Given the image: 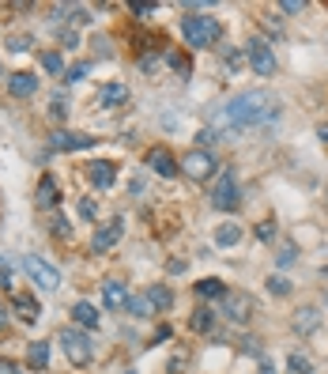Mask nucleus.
Instances as JSON below:
<instances>
[{
	"instance_id": "79ce46f5",
	"label": "nucleus",
	"mask_w": 328,
	"mask_h": 374,
	"mask_svg": "<svg viewBox=\"0 0 328 374\" xmlns=\"http://www.w3.org/2000/svg\"><path fill=\"white\" fill-rule=\"evenodd\" d=\"M61 38H65V46H68V50H76V42H79V38H76V30H65Z\"/></svg>"
},
{
	"instance_id": "c9c22d12",
	"label": "nucleus",
	"mask_w": 328,
	"mask_h": 374,
	"mask_svg": "<svg viewBox=\"0 0 328 374\" xmlns=\"http://www.w3.org/2000/svg\"><path fill=\"white\" fill-rule=\"evenodd\" d=\"M283 12H291V15H298V12H306V0H283Z\"/></svg>"
},
{
	"instance_id": "f3484780",
	"label": "nucleus",
	"mask_w": 328,
	"mask_h": 374,
	"mask_svg": "<svg viewBox=\"0 0 328 374\" xmlns=\"http://www.w3.org/2000/svg\"><path fill=\"white\" fill-rule=\"evenodd\" d=\"M125 99H129V87H125V83H106V87L99 91V106H102V110L121 106Z\"/></svg>"
},
{
	"instance_id": "72a5a7b5",
	"label": "nucleus",
	"mask_w": 328,
	"mask_h": 374,
	"mask_svg": "<svg viewBox=\"0 0 328 374\" xmlns=\"http://www.w3.org/2000/svg\"><path fill=\"white\" fill-rule=\"evenodd\" d=\"M50 230H53V235H61V238H65V235H68V219L57 212V216H53V224H50Z\"/></svg>"
},
{
	"instance_id": "1a4fd4ad",
	"label": "nucleus",
	"mask_w": 328,
	"mask_h": 374,
	"mask_svg": "<svg viewBox=\"0 0 328 374\" xmlns=\"http://www.w3.org/2000/svg\"><path fill=\"white\" fill-rule=\"evenodd\" d=\"M249 65L257 76H271L276 72V53L268 50V42H260V38H253L249 42Z\"/></svg>"
},
{
	"instance_id": "412c9836",
	"label": "nucleus",
	"mask_w": 328,
	"mask_h": 374,
	"mask_svg": "<svg viewBox=\"0 0 328 374\" xmlns=\"http://www.w3.org/2000/svg\"><path fill=\"white\" fill-rule=\"evenodd\" d=\"M147 302H151V310H170L174 306V291L163 288V284H155V288H147Z\"/></svg>"
},
{
	"instance_id": "c85d7f7f",
	"label": "nucleus",
	"mask_w": 328,
	"mask_h": 374,
	"mask_svg": "<svg viewBox=\"0 0 328 374\" xmlns=\"http://www.w3.org/2000/svg\"><path fill=\"white\" fill-rule=\"evenodd\" d=\"M268 291H271V295H279V299H283V295H291V284H287L283 276H271V280H268Z\"/></svg>"
},
{
	"instance_id": "a18cd8bd",
	"label": "nucleus",
	"mask_w": 328,
	"mask_h": 374,
	"mask_svg": "<svg viewBox=\"0 0 328 374\" xmlns=\"http://www.w3.org/2000/svg\"><path fill=\"white\" fill-rule=\"evenodd\" d=\"M8 322V310H4V302H0V325H4Z\"/></svg>"
},
{
	"instance_id": "6ab92c4d",
	"label": "nucleus",
	"mask_w": 328,
	"mask_h": 374,
	"mask_svg": "<svg viewBox=\"0 0 328 374\" xmlns=\"http://www.w3.org/2000/svg\"><path fill=\"white\" fill-rule=\"evenodd\" d=\"M72 322L83 325V329H94V325H99V310H94L91 302H76V306H72Z\"/></svg>"
},
{
	"instance_id": "6e6552de",
	"label": "nucleus",
	"mask_w": 328,
	"mask_h": 374,
	"mask_svg": "<svg viewBox=\"0 0 328 374\" xmlns=\"http://www.w3.org/2000/svg\"><path fill=\"white\" fill-rule=\"evenodd\" d=\"M223 310H227V317L234 325H245L253 317V299L242 295V291H238V295H234V291H227V295H223Z\"/></svg>"
},
{
	"instance_id": "e433bc0d",
	"label": "nucleus",
	"mask_w": 328,
	"mask_h": 374,
	"mask_svg": "<svg viewBox=\"0 0 328 374\" xmlns=\"http://www.w3.org/2000/svg\"><path fill=\"white\" fill-rule=\"evenodd\" d=\"M257 238H260V242H268V238H276V227H271V224H260V227H257Z\"/></svg>"
},
{
	"instance_id": "ea45409f",
	"label": "nucleus",
	"mask_w": 328,
	"mask_h": 374,
	"mask_svg": "<svg viewBox=\"0 0 328 374\" xmlns=\"http://www.w3.org/2000/svg\"><path fill=\"white\" fill-rule=\"evenodd\" d=\"M50 114H53V117H57V121H61V117H65V102H61V99H53Z\"/></svg>"
},
{
	"instance_id": "4468645a",
	"label": "nucleus",
	"mask_w": 328,
	"mask_h": 374,
	"mask_svg": "<svg viewBox=\"0 0 328 374\" xmlns=\"http://www.w3.org/2000/svg\"><path fill=\"white\" fill-rule=\"evenodd\" d=\"M34 201H38V208H57L61 189H57V178H53V174H42V181H38V189H34Z\"/></svg>"
},
{
	"instance_id": "bb28decb",
	"label": "nucleus",
	"mask_w": 328,
	"mask_h": 374,
	"mask_svg": "<svg viewBox=\"0 0 328 374\" xmlns=\"http://www.w3.org/2000/svg\"><path fill=\"white\" fill-rule=\"evenodd\" d=\"M125 310H129V314H136V317H143V314H155V310H151V302H147V295H140V299H129V306H125Z\"/></svg>"
},
{
	"instance_id": "a211bd4d",
	"label": "nucleus",
	"mask_w": 328,
	"mask_h": 374,
	"mask_svg": "<svg viewBox=\"0 0 328 374\" xmlns=\"http://www.w3.org/2000/svg\"><path fill=\"white\" fill-rule=\"evenodd\" d=\"M15 314H19V322H23V325H34L42 310H38V302L30 299V295H15Z\"/></svg>"
},
{
	"instance_id": "5701e85b",
	"label": "nucleus",
	"mask_w": 328,
	"mask_h": 374,
	"mask_svg": "<svg viewBox=\"0 0 328 374\" xmlns=\"http://www.w3.org/2000/svg\"><path fill=\"white\" fill-rule=\"evenodd\" d=\"M238 238H242V227L238 224H219V230H215V242L227 250V246H238Z\"/></svg>"
},
{
	"instance_id": "b1692460",
	"label": "nucleus",
	"mask_w": 328,
	"mask_h": 374,
	"mask_svg": "<svg viewBox=\"0 0 328 374\" xmlns=\"http://www.w3.org/2000/svg\"><path fill=\"white\" fill-rule=\"evenodd\" d=\"M189 325H193L196 333H212V329H215V310H204V306H200Z\"/></svg>"
},
{
	"instance_id": "49530a36",
	"label": "nucleus",
	"mask_w": 328,
	"mask_h": 374,
	"mask_svg": "<svg viewBox=\"0 0 328 374\" xmlns=\"http://www.w3.org/2000/svg\"><path fill=\"white\" fill-rule=\"evenodd\" d=\"M0 76H4V65H0Z\"/></svg>"
},
{
	"instance_id": "f257e3e1",
	"label": "nucleus",
	"mask_w": 328,
	"mask_h": 374,
	"mask_svg": "<svg viewBox=\"0 0 328 374\" xmlns=\"http://www.w3.org/2000/svg\"><path fill=\"white\" fill-rule=\"evenodd\" d=\"M268 114H271L268 95L264 91H242L215 114V125H227V129H253V125L268 121Z\"/></svg>"
},
{
	"instance_id": "c03bdc74",
	"label": "nucleus",
	"mask_w": 328,
	"mask_h": 374,
	"mask_svg": "<svg viewBox=\"0 0 328 374\" xmlns=\"http://www.w3.org/2000/svg\"><path fill=\"white\" fill-rule=\"evenodd\" d=\"M317 137H321V144L328 148V125H325V129H321V132H317Z\"/></svg>"
},
{
	"instance_id": "f8f14e48",
	"label": "nucleus",
	"mask_w": 328,
	"mask_h": 374,
	"mask_svg": "<svg viewBox=\"0 0 328 374\" xmlns=\"http://www.w3.org/2000/svg\"><path fill=\"white\" fill-rule=\"evenodd\" d=\"M50 148L53 151H83V148H94V137H79V132L61 129V132H53Z\"/></svg>"
},
{
	"instance_id": "4c0bfd02",
	"label": "nucleus",
	"mask_w": 328,
	"mask_h": 374,
	"mask_svg": "<svg viewBox=\"0 0 328 374\" xmlns=\"http://www.w3.org/2000/svg\"><path fill=\"white\" fill-rule=\"evenodd\" d=\"M129 8H132V12H136V15H151V12H155V4H140V0H132V4H129Z\"/></svg>"
},
{
	"instance_id": "58836bf2",
	"label": "nucleus",
	"mask_w": 328,
	"mask_h": 374,
	"mask_svg": "<svg viewBox=\"0 0 328 374\" xmlns=\"http://www.w3.org/2000/svg\"><path fill=\"white\" fill-rule=\"evenodd\" d=\"M166 273H178V276H181V273H185V261H181V257H174L170 265H166Z\"/></svg>"
},
{
	"instance_id": "39448f33",
	"label": "nucleus",
	"mask_w": 328,
	"mask_h": 374,
	"mask_svg": "<svg viewBox=\"0 0 328 374\" xmlns=\"http://www.w3.org/2000/svg\"><path fill=\"white\" fill-rule=\"evenodd\" d=\"M23 268H27V276L38 284V288H45V291H57L61 288V273L50 265L45 257H34V253H27L23 257Z\"/></svg>"
},
{
	"instance_id": "20e7f679",
	"label": "nucleus",
	"mask_w": 328,
	"mask_h": 374,
	"mask_svg": "<svg viewBox=\"0 0 328 374\" xmlns=\"http://www.w3.org/2000/svg\"><path fill=\"white\" fill-rule=\"evenodd\" d=\"M212 208H219V212H230V208H238V174L230 170H219V178H215V186H212Z\"/></svg>"
},
{
	"instance_id": "dca6fc26",
	"label": "nucleus",
	"mask_w": 328,
	"mask_h": 374,
	"mask_svg": "<svg viewBox=\"0 0 328 374\" xmlns=\"http://www.w3.org/2000/svg\"><path fill=\"white\" fill-rule=\"evenodd\" d=\"M321 329V310L317 306H298V314H294V333L298 337H309V333Z\"/></svg>"
},
{
	"instance_id": "9d476101",
	"label": "nucleus",
	"mask_w": 328,
	"mask_h": 374,
	"mask_svg": "<svg viewBox=\"0 0 328 374\" xmlns=\"http://www.w3.org/2000/svg\"><path fill=\"white\" fill-rule=\"evenodd\" d=\"M147 166L158 174V178H174V174L181 170V166H178V159H174L166 148H151V151H147Z\"/></svg>"
},
{
	"instance_id": "f03ea898",
	"label": "nucleus",
	"mask_w": 328,
	"mask_h": 374,
	"mask_svg": "<svg viewBox=\"0 0 328 374\" xmlns=\"http://www.w3.org/2000/svg\"><path fill=\"white\" fill-rule=\"evenodd\" d=\"M181 35H185V42L193 46V50H204V46L219 42L223 27L215 15H185V19H181Z\"/></svg>"
},
{
	"instance_id": "2f4dec72",
	"label": "nucleus",
	"mask_w": 328,
	"mask_h": 374,
	"mask_svg": "<svg viewBox=\"0 0 328 374\" xmlns=\"http://www.w3.org/2000/svg\"><path fill=\"white\" fill-rule=\"evenodd\" d=\"M87 72H91V65H87V61H79V65H72V68H68V76H65V79H68V83H76V79H83Z\"/></svg>"
},
{
	"instance_id": "a878e982",
	"label": "nucleus",
	"mask_w": 328,
	"mask_h": 374,
	"mask_svg": "<svg viewBox=\"0 0 328 374\" xmlns=\"http://www.w3.org/2000/svg\"><path fill=\"white\" fill-rule=\"evenodd\" d=\"M287 367H291V374H314V363H309L302 352H294L291 360H287Z\"/></svg>"
},
{
	"instance_id": "393cba45",
	"label": "nucleus",
	"mask_w": 328,
	"mask_h": 374,
	"mask_svg": "<svg viewBox=\"0 0 328 374\" xmlns=\"http://www.w3.org/2000/svg\"><path fill=\"white\" fill-rule=\"evenodd\" d=\"M42 68H45V72H53V76L68 72V68H65V57H61L57 50H45V53H42Z\"/></svg>"
},
{
	"instance_id": "4be33fe9",
	"label": "nucleus",
	"mask_w": 328,
	"mask_h": 374,
	"mask_svg": "<svg viewBox=\"0 0 328 374\" xmlns=\"http://www.w3.org/2000/svg\"><path fill=\"white\" fill-rule=\"evenodd\" d=\"M193 291H196L200 299H223V295H227V284L215 280V276H207V280H200Z\"/></svg>"
},
{
	"instance_id": "37998d69",
	"label": "nucleus",
	"mask_w": 328,
	"mask_h": 374,
	"mask_svg": "<svg viewBox=\"0 0 328 374\" xmlns=\"http://www.w3.org/2000/svg\"><path fill=\"white\" fill-rule=\"evenodd\" d=\"M0 374H19V371H15V363H8V360H0Z\"/></svg>"
},
{
	"instance_id": "cd10ccee",
	"label": "nucleus",
	"mask_w": 328,
	"mask_h": 374,
	"mask_svg": "<svg viewBox=\"0 0 328 374\" xmlns=\"http://www.w3.org/2000/svg\"><path fill=\"white\" fill-rule=\"evenodd\" d=\"M215 140H219V129H200V132H196V148H200V151H207Z\"/></svg>"
},
{
	"instance_id": "9b49d317",
	"label": "nucleus",
	"mask_w": 328,
	"mask_h": 374,
	"mask_svg": "<svg viewBox=\"0 0 328 374\" xmlns=\"http://www.w3.org/2000/svg\"><path fill=\"white\" fill-rule=\"evenodd\" d=\"M8 91H12L15 99H30V95L38 91V76L27 72V68H19V72H8Z\"/></svg>"
},
{
	"instance_id": "0eeeda50",
	"label": "nucleus",
	"mask_w": 328,
	"mask_h": 374,
	"mask_svg": "<svg viewBox=\"0 0 328 374\" xmlns=\"http://www.w3.org/2000/svg\"><path fill=\"white\" fill-rule=\"evenodd\" d=\"M121 235H125V224H121V219H110V224H102V227L91 235V253L114 250V246L121 242Z\"/></svg>"
},
{
	"instance_id": "2eb2a0df",
	"label": "nucleus",
	"mask_w": 328,
	"mask_h": 374,
	"mask_svg": "<svg viewBox=\"0 0 328 374\" xmlns=\"http://www.w3.org/2000/svg\"><path fill=\"white\" fill-rule=\"evenodd\" d=\"M102 302H106V310H125L129 306V288L121 280H106L102 284Z\"/></svg>"
},
{
	"instance_id": "c756f323",
	"label": "nucleus",
	"mask_w": 328,
	"mask_h": 374,
	"mask_svg": "<svg viewBox=\"0 0 328 374\" xmlns=\"http://www.w3.org/2000/svg\"><path fill=\"white\" fill-rule=\"evenodd\" d=\"M30 46H34V42H30V35H27V38H23V35H12V38H8V50H12V53H23V50H30Z\"/></svg>"
},
{
	"instance_id": "aec40b11",
	"label": "nucleus",
	"mask_w": 328,
	"mask_h": 374,
	"mask_svg": "<svg viewBox=\"0 0 328 374\" xmlns=\"http://www.w3.org/2000/svg\"><path fill=\"white\" fill-rule=\"evenodd\" d=\"M27 363L34 371H45V367H50V344H45V340H34L30 352H27Z\"/></svg>"
},
{
	"instance_id": "7ed1b4c3",
	"label": "nucleus",
	"mask_w": 328,
	"mask_h": 374,
	"mask_svg": "<svg viewBox=\"0 0 328 374\" xmlns=\"http://www.w3.org/2000/svg\"><path fill=\"white\" fill-rule=\"evenodd\" d=\"M57 340H61L65 355L76 363V367H87V363L94 360V344H91V337H87V333H79V329H61Z\"/></svg>"
},
{
	"instance_id": "de8ad7c7",
	"label": "nucleus",
	"mask_w": 328,
	"mask_h": 374,
	"mask_svg": "<svg viewBox=\"0 0 328 374\" xmlns=\"http://www.w3.org/2000/svg\"><path fill=\"white\" fill-rule=\"evenodd\" d=\"M129 374H132V371H129Z\"/></svg>"
},
{
	"instance_id": "473e14b6",
	"label": "nucleus",
	"mask_w": 328,
	"mask_h": 374,
	"mask_svg": "<svg viewBox=\"0 0 328 374\" xmlns=\"http://www.w3.org/2000/svg\"><path fill=\"white\" fill-rule=\"evenodd\" d=\"M79 216H83V219H94V216H99V204L83 197V201H79Z\"/></svg>"
},
{
	"instance_id": "f704fd0d",
	"label": "nucleus",
	"mask_w": 328,
	"mask_h": 374,
	"mask_svg": "<svg viewBox=\"0 0 328 374\" xmlns=\"http://www.w3.org/2000/svg\"><path fill=\"white\" fill-rule=\"evenodd\" d=\"M170 65H174V72H181V79H189V61L185 57H178V53H174Z\"/></svg>"
},
{
	"instance_id": "ddd939ff",
	"label": "nucleus",
	"mask_w": 328,
	"mask_h": 374,
	"mask_svg": "<svg viewBox=\"0 0 328 374\" xmlns=\"http://www.w3.org/2000/svg\"><path fill=\"white\" fill-rule=\"evenodd\" d=\"M87 174H91V181L99 189H110L117 181V166L110 163V159H94V163H87Z\"/></svg>"
},
{
	"instance_id": "423d86ee",
	"label": "nucleus",
	"mask_w": 328,
	"mask_h": 374,
	"mask_svg": "<svg viewBox=\"0 0 328 374\" xmlns=\"http://www.w3.org/2000/svg\"><path fill=\"white\" fill-rule=\"evenodd\" d=\"M178 166H181V170H185L193 181H204V178H212V174H215V166H219V163H215L212 151L193 148L189 155H181V163H178Z\"/></svg>"
},
{
	"instance_id": "a19ab883",
	"label": "nucleus",
	"mask_w": 328,
	"mask_h": 374,
	"mask_svg": "<svg viewBox=\"0 0 328 374\" xmlns=\"http://www.w3.org/2000/svg\"><path fill=\"white\" fill-rule=\"evenodd\" d=\"M158 65V57H155V53H151V57H143L140 61V68H143V72H151V68H155Z\"/></svg>"
},
{
	"instance_id": "7c9ffc66",
	"label": "nucleus",
	"mask_w": 328,
	"mask_h": 374,
	"mask_svg": "<svg viewBox=\"0 0 328 374\" xmlns=\"http://www.w3.org/2000/svg\"><path fill=\"white\" fill-rule=\"evenodd\" d=\"M276 265L279 268H291L294 265V246H283V250L276 253Z\"/></svg>"
}]
</instances>
